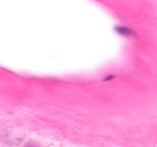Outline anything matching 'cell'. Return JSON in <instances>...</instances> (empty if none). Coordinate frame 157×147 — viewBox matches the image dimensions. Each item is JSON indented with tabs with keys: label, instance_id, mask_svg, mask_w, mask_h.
<instances>
[{
	"label": "cell",
	"instance_id": "6da1fadb",
	"mask_svg": "<svg viewBox=\"0 0 157 147\" xmlns=\"http://www.w3.org/2000/svg\"><path fill=\"white\" fill-rule=\"evenodd\" d=\"M121 31H118V32H121V34H126V35H129L130 33V31H129L127 28H120Z\"/></svg>",
	"mask_w": 157,
	"mask_h": 147
}]
</instances>
